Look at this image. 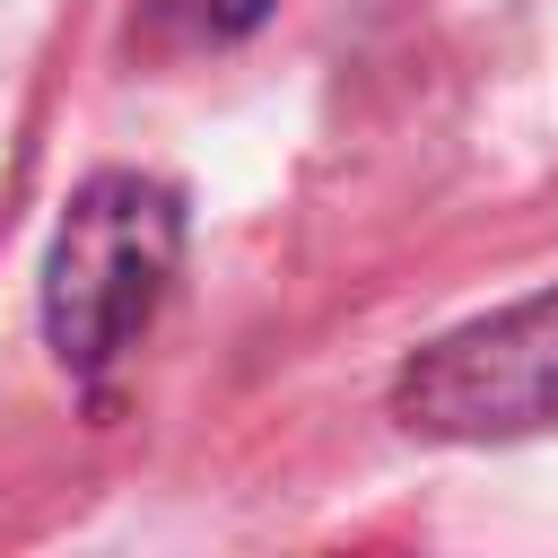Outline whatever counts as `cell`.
Masks as SVG:
<instances>
[{
	"mask_svg": "<svg viewBox=\"0 0 558 558\" xmlns=\"http://www.w3.org/2000/svg\"><path fill=\"white\" fill-rule=\"evenodd\" d=\"M392 418L427 445H506L558 427V288L427 340L392 384Z\"/></svg>",
	"mask_w": 558,
	"mask_h": 558,
	"instance_id": "obj_2",
	"label": "cell"
},
{
	"mask_svg": "<svg viewBox=\"0 0 558 558\" xmlns=\"http://www.w3.org/2000/svg\"><path fill=\"white\" fill-rule=\"evenodd\" d=\"M262 9H270V0H218V26H227V35H244Z\"/></svg>",
	"mask_w": 558,
	"mask_h": 558,
	"instance_id": "obj_3",
	"label": "cell"
},
{
	"mask_svg": "<svg viewBox=\"0 0 558 558\" xmlns=\"http://www.w3.org/2000/svg\"><path fill=\"white\" fill-rule=\"evenodd\" d=\"M183 262V201L157 174H87L44 253V340L70 375H105L166 305Z\"/></svg>",
	"mask_w": 558,
	"mask_h": 558,
	"instance_id": "obj_1",
	"label": "cell"
}]
</instances>
